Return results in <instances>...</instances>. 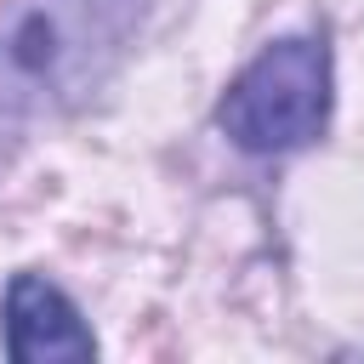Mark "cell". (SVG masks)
<instances>
[{"instance_id":"3","label":"cell","mask_w":364,"mask_h":364,"mask_svg":"<svg viewBox=\"0 0 364 364\" xmlns=\"http://www.w3.org/2000/svg\"><path fill=\"white\" fill-rule=\"evenodd\" d=\"M0 330H6V353L11 364H80L97 358V336L80 318V307L40 273H17L6 284V307H0Z\"/></svg>"},{"instance_id":"2","label":"cell","mask_w":364,"mask_h":364,"mask_svg":"<svg viewBox=\"0 0 364 364\" xmlns=\"http://www.w3.org/2000/svg\"><path fill=\"white\" fill-rule=\"evenodd\" d=\"M330 46L318 34H284L262 46L216 102V125L245 154H296L330 119Z\"/></svg>"},{"instance_id":"1","label":"cell","mask_w":364,"mask_h":364,"mask_svg":"<svg viewBox=\"0 0 364 364\" xmlns=\"http://www.w3.org/2000/svg\"><path fill=\"white\" fill-rule=\"evenodd\" d=\"M142 17L148 0H23L0 23V165L114 74Z\"/></svg>"}]
</instances>
